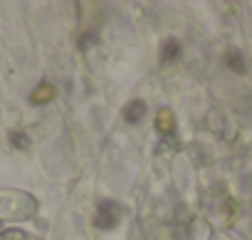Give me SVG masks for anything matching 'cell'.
I'll use <instances>...</instances> for the list:
<instances>
[{"mask_svg": "<svg viewBox=\"0 0 252 240\" xmlns=\"http://www.w3.org/2000/svg\"><path fill=\"white\" fill-rule=\"evenodd\" d=\"M119 223V203L114 201H99L94 210V225L99 230H111Z\"/></svg>", "mask_w": 252, "mask_h": 240, "instance_id": "obj_1", "label": "cell"}, {"mask_svg": "<svg viewBox=\"0 0 252 240\" xmlns=\"http://www.w3.org/2000/svg\"><path fill=\"white\" fill-rule=\"evenodd\" d=\"M28 203H30V198L23 193H0V213L8 218H20L23 208Z\"/></svg>", "mask_w": 252, "mask_h": 240, "instance_id": "obj_2", "label": "cell"}, {"mask_svg": "<svg viewBox=\"0 0 252 240\" xmlns=\"http://www.w3.org/2000/svg\"><path fill=\"white\" fill-rule=\"evenodd\" d=\"M144 116H146V104L141 99H134L124 106V122L126 124H139Z\"/></svg>", "mask_w": 252, "mask_h": 240, "instance_id": "obj_3", "label": "cell"}, {"mask_svg": "<svg viewBox=\"0 0 252 240\" xmlns=\"http://www.w3.org/2000/svg\"><path fill=\"white\" fill-rule=\"evenodd\" d=\"M55 94H57L55 84H50V82H40V84L35 87V92L30 94V102H32V104H47V102L55 99Z\"/></svg>", "mask_w": 252, "mask_h": 240, "instance_id": "obj_4", "label": "cell"}, {"mask_svg": "<svg viewBox=\"0 0 252 240\" xmlns=\"http://www.w3.org/2000/svg\"><path fill=\"white\" fill-rule=\"evenodd\" d=\"M181 57V42L176 37H168L163 45H161V65H171Z\"/></svg>", "mask_w": 252, "mask_h": 240, "instance_id": "obj_5", "label": "cell"}, {"mask_svg": "<svg viewBox=\"0 0 252 240\" xmlns=\"http://www.w3.org/2000/svg\"><path fill=\"white\" fill-rule=\"evenodd\" d=\"M225 65H227L232 72L245 74V60H242V52H240V50H227V55H225Z\"/></svg>", "mask_w": 252, "mask_h": 240, "instance_id": "obj_6", "label": "cell"}, {"mask_svg": "<svg viewBox=\"0 0 252 240\" xmlns=\"http://www.w3.org/2000/svg\"><path fill=\"white\" fill-rule=\"evenodd\" d=\"M10 141H13L18 149H28V146H30V139H28L23 132H13V134H10Z\"/></svg>", "mask_w": 252, "mask_h": 240, "instance_id": "obj_7", "label": "cell"}, {"mask_svg": "<svg viewBox=\"0 0 252 240\" xmlns=\"http://www.w3.org/2000/svg\"><path fill=\"white\" fill-rule=\"evenodd\" d=\"M0 240H25V235L20 230H5L3 235H0Z\"/></svg>", "mask_w": 252, "mask_h": 240, "instance_id": "obj_8", "label": "cell"}]
</instances>
